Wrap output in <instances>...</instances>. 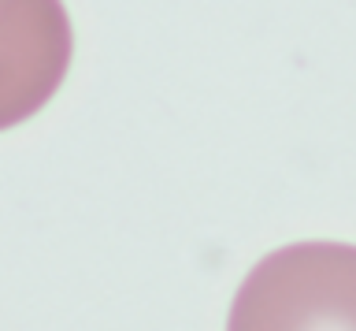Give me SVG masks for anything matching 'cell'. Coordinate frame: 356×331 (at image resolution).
Segmentation results:
<instances>
[{
    "label": "cell",
    "instance_id": "1",
    "mask_svg": "<svg viewBox=\"0 0 356 331\" xmlns=\"http://www.w3.org/2000/svg\"><path fill=\"white\" fill-rule=\"evenodd\" d=\"M227 331H356V246L293 242L256 264Z\"/></svg>",
    "mask_w": 356,
    "mask_h": 331
},
{
    "label": "cell",
    "instance_id": "2",
    "mask_svg": "<svg viewBox=\"0 0 356 331\" xmlns=\"http://www.w3.org/2000/svg\"><path fill=\"white\" fill-rule=\"evenodd\" d=\"M71 52L63 0H0V130L26 123L52 101Z\"/></svg>",
    "mask_w": 356,
    "mask_h": 331
}]
</instances>
